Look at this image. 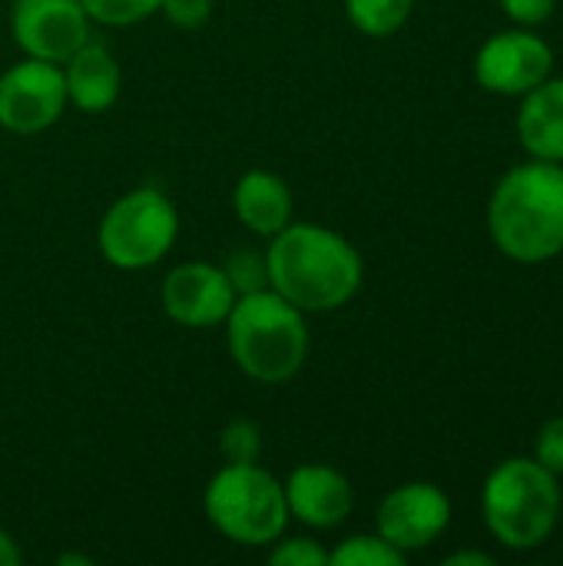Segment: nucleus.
I'll return each mask as SVG.
<instances>
[{"label": "nucleus", "instance_id": "1", "mask_svg": "<svg viewBox=\"0 0 563 566\" xmlns=\"http://www.w3.org/2000/svg\"><path fill=\"white\" fill-rule=\"evenodd\" d=\"M269 289L279 292L302 312H335L345 308L365 279L358 249L312 222H289L265 252Z\"/></svg>", "mask_w": 563, "mask_h": 566}, {"label": "nucleus", "instance_id": "2", "mask_svg": "<svg viewBox=\"0 0 563 566\" xmlns=\"http://www.w3.org/2000/svg\"><path fill=\"white\" fill-rule=\"evenodd\" d=\"M488 232L518 265H544L563 252V163L528 159L501 176L488 199Z\"/></svg>", "mask_w": 563, "mask_h": 566}, {"label": "nucleus", "instance_id": "3", "mask_svg": "<svg viewBox=\"0 0 563 566\" xmlns=\"http://www.w3.org/2000/svg\"><path fill=\"white\" fill-rule=\"evenodd\" d=\"M226 342L246 378L259 385H285L309 358L305 312L272 289L239 295L226 318Z\"/></svg>", "mask_w": 563, "mask_h": 566}, {"label": "nucleus", "instance_id": "4", "mask_svg": "<svg viewBox=\"0 0 563 566\" xmlns=\"http://www.w3.org/2000/svg\"><path fill=\"white\" fill-rule=\"evenodd\" d=\"M561 484L534 458L501 461L481 488V517L488 534L518 554L538 551L551 541L561 521Z\"/></svg>", "mask_w": 563, "mask_h": 566}, {"label": "nucleus", "instance_id": "5", "mask_svg": "<svg viewBox=\"0 0 563 566\" xmlns=\"http://www.w3.org/2000/svg\"><path fill=\"white\" fill-rule=\"evenodd\" d=\"M202 511L209 524L239 547H269L292 521L282 481L256 461L219 468L206 484Z\"/></svg>", "mask_w": 563, "mask_h": 566}, {"label": "nucleus", "instance_id": "6", "mask_svg": "<svg viewBox=\"0 0 563 566\" xmlns=\"http://www.w3.org/2000/svg\"><path fill=\"white\" fill-rule=\"evenodd\" d=\"M179 235V212L163 189L139 186L123 192L100 219V255L126 272L156 265Z\"/></svg>", "mask_w": 563, "mask_h": 566}, {"label": "nucleus", "instance_id": "7", "mask_svg": "<svg viewBox=\"0 0 563 566\" xmlns=\"http://www.w3.org/2000/svg\"><path fill=\"white\" fill-rule=\"evenodd\" d=\"M66 80L60 63L27 56L0 76V126L17 136L50 129L66 109Z\"/></svg>", "mask_w": 563, "mask_h": 566}, {"label": "nucleus", "instance_id": "8", "mask_svg": "<svg viewBox=\"0 0 563 566\" xmlns=\"http://www.w3.org/2000/svg\"><path fill=\"white\" fill-rule=\"evenodd\" d=\"M554 70V50L531 27H511L488 36L475 56V80L498 96H524Z\"/></svg>", "mask_w": 563, "mask_h": 566}, {"label": "nucleus", "instance_id": "9", "mask_svg": "<svg viewBox=\"0 0 563 566\" xmlns=\"http://www.w3.org/2000/svg\"><path fill=\"white\" fill-rule=\"evenodd\" d=\"M10 30L27 56L63 63L90 40V13L83 0H13Z\"/></svg>", "mask_w": 563, "mask_h": 566}, {"label": "nucleus", "instance_id": "10", "mask_svg": "<svg viewBox=\"0 0 563 566\" xmlns=\"http://www.w3.org/2000/svg\"><path fill=\"white\" fill-rule=\"evenodd\" d=\"M451 524V501L438 484L411 481L395 488L382 504L375 527L405 557L431 547Z\"/></svg>", "mask_w": 563, "mask_h": 566}, {"label": "nucleus", "instance_id": "11", "mask_svg": "<svg viewBox=\"0 0 563 566\" xmlns=\"http://www.w3.org/2000/svg\"><path fill=\"white\" fill-rule=\"evenodd\" d=\"M236 289L222 265L183 262L163 279V308L183 328H216L236 305Z\"/></svg>", "mask_w": 563, "mask_h": 566}, {"label": "nucleus", "instance_id": "12", "mask_svg": "<svg viewBox=\"0 0 563 566\" xmlns=\"http://www.w3.org/2000/svg\"><path fill=\"white\" fill-rule=\"evenodd\" d=\"M282 488H285L289 517H295L312 531H332L345 524L355 507L352 481L329 464H302L289 474Z\"/></svg>", "mask_w": 563, "mask_h": 566}, {"label": "nucleus", "instance_id": "13", "mask_svg": "<svg viewBox=\"0 0 563 566\" xmlns=\"http://www.w3.org/2000/svg\"><path fill=\"white\" fill-rule=\"evenodd\" d=\"M66 99L83 113H106L119 99V63L100 40H86L63 60Z\"/></svg>", "mask_w": 563, "mask_h": 566}, {"label": "nucleus", "instance_id": "14", "mask_svg": "<svg viewBox=\"0 0 563 566\" xmlns=\"http://www.w3.org/2000/svg\"><path fill=\"white\" fill-rule=\"evenodd\" d=\"M518 136L531 159L563 163V76H548L521 96Z\"/></svg>", "mask_w": 563, "mask_h": 566}, {"label": "nucleus", "instance_id": "15", "mask_svg": "<svg viewBox=\"0 0 563 566\" xmlns=\"http://www.w3.org/2000/svg\"><path fill=\"white\" fill-rule=\"evenodd\" d=\"M232 212L249 232L272 239L292 222V192L275 172L249 169L232 189Z\"/></svg>", "mask_w": 563, "mask_h": 566}, {"label": "nucleus", "instance_id": "16", "mask_svg": "<svg viewBox=\"0 0 563 566\" xmlns=\"http://www.w3.org/2000/svg\"><path fill=\"white\" fill-rule=\"evenodd\" d=\"M415 10V0H345V13L365 36L398 33Z\"/></svg>", "mask_w": 563, "mask_h": 566}, {"label": "nucleus", "instance_id": "17", "mask_svg": "<svg viewBox=\"0 0 563 566\" xmlns=\"http://www.w3.org/2000/svg\"><path fill=\"white\" fill-rule=\"evenodd\" d=\"M329 566H405V554L382 534H355L329 551Z\"/></svg>", "mask_w": 563, "mask_h": 566}, {"label": "nucleus", "instance_id": "18", "mask_svg": "<svg viewBox=\"0 0 563 566\" xmlns=\"http://www.w3.org/2000/svg\"><path fill=\"white\" fill-rule=\"evenodd\" d=\"M163 0H83L90 20L106 23V27H133L143 23L146 17L159 13Z\"/></svg>", "mask_w": 563, "mask_h": 566}, {"label": "nucleus", "instance_id": "19", "mask_svg": "<svg viewBox=\"0 0 563 566\" xmlns=\"http://www.w3.org/2000/svg\"><path fill=\"white\" fill-rule=\"evenodd\" d=\"M219 451H222L226 464H252V461H259L262 434L249 418H236L226 424V431L219 438Z\"/></svg>", "mask_w": 563, "mask_h": 566}, {"label": "nucleus", "instance_id": "20", "mask_svg": "<svg viewBox=\"0 0 563 566\" xmlns=\"http://www.w3.org/2000/svg\"><path fill=\"white\" fill-rule=\"evenodd\" d=\"M236 295H249V292H262L269 289V265H265V255L262 252H249V249H239L229 255V262L222 265Z\"/></svg>", "mask_w": 563, "mask_h": 566}, {"label": "nucleus", "instance_id": "21", "mask_svg": "<svg viewBox=\"0 0 563 566\" xmlns=\"http://www.w3.org/2000/svg\"><path fill=\"white\" fill-rule=\"evenodd\" d=\"M272 566H329V551L315 537H279L269 551Z\"/></svg>", "mask_w": 563, "mask_h": 566}, {"label": "nucleus", "instance_id": "22", "mask_svg": "<svg viewBox=\"0 0 563 566\" xmlns=\"http://www.w3.org/2000/svg\"><path fill=\"white\" fill-rule=\"evenodd\" d=\"M534 461H541L551 474L563 478V415L551 418L534 441Z\"/></svg>", "mask_w": 563, "mask_h": 566}, {"label": "nucleus", "instance_id": "23", "mask_svg": "<svg viewBox=\"0 0 563 566\" xmlns=\"http://www.w3.org/2000/svg\"><path fill=\"white\" fill-rule=\"evenodd\" d=\"M498 3L514 27H531V30L548 23L557 7V0H498Z\"/></svg>", "mask_w": 563, "mask_h": 566}, {"label": "nucleus", "instance_id": "24", "mask_svg": "<svg viewBox=\"0 0 563 566\" xmlns=\"http://www.w3.org/2000/svg\"><path fill=\"white\" fill-rule=\"evenodd\" d=\"M159 10L166 13V20L179 30H196L209 20L212 13V0H163Z\"/></svg>", "mask_w": 563, "mask_h": 566}, {"label": "nucleus", "instance_id": "25", "mask_svg": "<svg viewBox=\"0 0 563 566\" xmlns=\"http://www.w3.org/2000/svg\"><path fill=\"white\" fill-rule=\"evenodd\" d=\"M445 566H494V557L481 554V551H458V554L445 557Z\"/></svg>", "mask_w": 563, "mask_h": 566}, {"label": "nucleus", "instance_id": "26", "mask_svg": "<svg viewBox=\"0 0 563 566\" xmlns=\"http://www.w3.org/2000/svg\"><path fill=\"white\" fill-rule=\"evenodd\" d=\"M20 564V551L13 544V537L7 531H0V566H17Z\"/></svg>", "mask_w": 563, "mask_h": 566}, {"label": "nucleus", "instance_id": "27", "mask_svg": "<svg viewBox=\"0 0 563 566\" xmlns=\"http://www.w3.org/2000/svg\"><path fill=\"white\" fill-rule=\"evenodd\" d=\"M60 564H90V557H60Z\"/></svg>", "mask_w": 563, "mask_h": 566}]
</instances>
